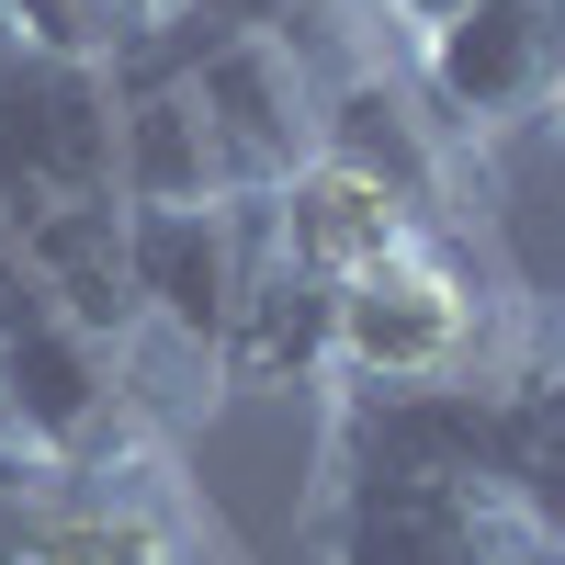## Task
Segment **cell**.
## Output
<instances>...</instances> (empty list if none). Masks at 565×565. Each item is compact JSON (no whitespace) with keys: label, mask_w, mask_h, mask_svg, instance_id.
Returning a JSON list of instances; mask_svg holds the SVG:
<instances>
[{"label":"cell","mask_w":565,"mask_h":565,"mask_svg":"<svg viewBox=\"0 0 565 565\" xmlns=\"http://www.w3.org/2000/svg\"><path fill=\"white\" fill-rule=\"evenodd\" d=\"M532 340L543 317L509 282H487L452 238H407L351 282H328V385H452Z\"/></svg>","instance_id":"1"},{"label":"cell","mask_w":565,"mask_h":565,"mask_svg":"<svg viewBox=\"0 0 565 565\" xmlns=\"http://www.w3.org/2000/svg\"><path fill=\"white\" fill-rule=\"evenodd\" d=\"M317 396H328L317 418L328 476H351V463H476V476L554 498V340L487 373H452V385H317Z\"/></svg>","instance_id":"2"},{"label":"cell","mask_w":565,"mask_h":565,"mask_svg":"<svg viewBox=\"0 0 565 565\" xmlns=\"http://www.w3.org/2000/svg\"><path fill=\"white\" fill-rule=\"evenodd\" d=\"M328 565H565L554 498L476 463H351L317 487Z\"/></svg>","instance_id":"3"},{"label":"cell","mask_w":565,"mask_h":565,"mask_svg":"<svg viewBox=\"0 0 565 565\" xmlns=\"http://www.w3.org/2000/svg\"><path fill=\"white\" fill-rule=\"evenodd\" d=\"M181 79L215 136L226 193H282L317 159V57L282 12H226V23H181Z\"/></svg>","instance_id":"4"},{"label":"cell","mask_w":565,"mask_h":565,"mask_svg":"<svg viewBox=\"0 0 565 565\" xmlns=\"http://www.w3.org/2000/svg\"><path fill=\"white\" fill-rule=\"evenodd\" d=\"M193 498L170 476V441L136 430L79 476H45L12 521H0V565H193Z\"/></svg>","instance_id":"5"},{"label":"cell","mask_w":565,"mask_h":565,"mask_svg":"<svg viewBox=\"0 0 565 565\" xmlns=\"http://www.w3.org/2000/svg\"><path fill=\"white\" fill-rule=\"evenodd\" d=\"M430 125L452 136L463 159H487L498 136H532L554 114L565 79V0H463V12L407 57Z\"/></svg>","instance_id":"6"},{"label":"cell","mask_w":565,"mask_h":565,"mask_svg":"<svg viewBox=\"0 0 565 565\" xmlns=\"http://www.w3.org/2000/svg\"><path fill=\"white\" fill-rule=\"evenodd\" d=\"M114 193V57H0V226Z\"/></svg>","instance_id":"7"},{"label":"cell","mask_w":565,"mask_h":565,"mask_svg":"<svg viewBox=\"0 0 565 565\" xmlns=\"http://www.w3.org/2000/svg\"><path fill=\"white\" fill-rule=\"evenodd\" d=\"M260 249V193L215 204H125V271H136V328L215 373V340L238 317V282Z\"/></svg>","instance_id":"8"},{"label":"cell","mask_w":565,"mask_h":565,"mask_svg":"<svg viewBox=\"0 0 565 565\" xmlns=\"http://www.w3.org/2000/svg\"><path fill=\"white\" fill-rule=\"evenodd\" d=\"M317 148L351 159L362 181H385L418 238L463 226V204H452L463 193V148L430 125V103H418V79L396 57H351L340 79H317Z\"/></svg>","instance_id":"9"},{"label":"cell","mask_w":565,"mask_h":565,"mask_svg":"<svg viewBox=\"0 0 565 565\" xmlns=\"http://www.w3.org/2000/svg\"><path fill=\"white\" fill-rule=\"evenodd\" d=\"M12 249H23V271L45 282V306H57L68 328H90L125 373H136V271H125V204L103 193V204H57V215H34V226H12Z\"/></svg>","instance_id":"10"},{"label":"cell","mask_w":565,"mask_h":565,"mask_svg":"<svg viewBox=\"0 0 565 565\" xmlns=\"http://www.w3.org/2000/svg\"><path fill=\"white\" fill-rule=\"evenodd\" d=\"M215 385H328V282L306 260L271 249V215H260V249L238 282V317L215 340Z\"/></svg>","instance_id":"11"},{"label":"cell","mask_w":565,"mask_h":565,"mask_svg":"<svg viewBox=\"0 0 565 565\" xmlns=\"http://www.w3.org/2000/svg\"><path fill=\"white\" fill-rule=\"evenodd\" d=\"M260 215H271V249L282 260H306L317 282H351L362 260H385V249H407L418 226H407V204L385 193V181H362L351 159H306L282 193H260Z\"/></svg>","instance_id":"12"},{"label":"cell","mask_w":565,"mask_h":565,"mask_svg":"<svg viewBox=\"0 0 565 565\" xmlns=\"http://www.w3.org/2000/svg\"><path fill=\"white\" fill-rule=\"evenodd\" d=\"M0 23H12V45H34V57H125L114 0H0Z\"/></svg>","instance_id":"13"},{"label":"cell","mask_w":565,"mask_h":565,"mask_svg":"<svg viewBox=\"0 0 565 565\" xmlns=\"http://www.w3.org/2000/svg\"><path fill=\"white\" fill-rule=\"evenodd\" d=\"M452 12H463V0H373V23L396 34V57H418V45H430V34H441Z\"/></svg>","instance_id":"14"},{"label":"cell","mask_w":565,"mask_h":565,"mask_svg":"<svg viewBox=\"0 0 565 565\" xmlns=\"http://www.w3.org/2000/svg\"><path fill=\"white\" fill-rule=\"evenodd\" d=\"M193 12H204V0H114V23H125V45H136V34L159 45V34H181Z\"/></svg>","instance_id":"15"},{"label":"cell","mask_w":565,"mask_h":565,"mask_svg":"<svg viewBox=\"0 0 565 565\" xmlns=\"http://www.w3.org/2000/svg\"><path fill=\"white\" fill-rule=\"evenodd\" d=\"M12 487H23V498H34V487H45V476H34V463H23V452H12V441H0V498H12Z\"/></svg>","instance_id":"16"}]
</instances>
